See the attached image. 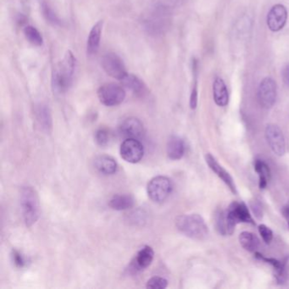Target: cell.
<instances>
[{
	"label": "cell",
	"mask_w": 289,
	"mask_h": 289,
	"mask_svg": "<svg viewBox=\"0 0 289 289\" xmlns=\"http://www.w3.org/2000/svg\"><path fill=\"white\" fill-rule=\"evenodd\" d=\"M77 68V59L72 51H67L61 61L55 67L52 87L55 94L63 95L72 87Z\"/></svg>",
	"instance_id": "obj_1"
},
{
	"label": "cell",
	"mask_w": 289,
	"mask_h": 289,
	"mask_svg": "<svg viewBox=\"0 0 289 289\" xmlns=\"http://www.w3.org/2000/svg\"><path fill=\"white\" fill-rule=\"evenodd\" d=\"M20 205L24 223L31 227L40 217V201L33 187L24 186L20 189Z\"/></svg>",
	"instance_id": "obj_2"
},
{
	"label": "cell",
	"mask_w": 289,
	"mask_h": 289,
	"mask_svg": "<svg viewBox=\"0 0 289 289\" xmlns=\"http://www.w3.org/2000/svg\"><path fill=\"white\" fill-rule=\"evenodd\" d=\"M176 225L182 233L195 240H203L209 235V229L202 216L197 214L180 215Z\"/></svg>",
	"instance_id": "obj_3"
},
{
	"label": "cell",
	"mask_w": 289,
	"mask_h": 289,
	"mask_svg": "<svg viewBox=\"0 0 289 289\" xmlns=\"http://www.w3.org/2000/svg\"><path fill=\"white\" fill-rule=\"evenodd\" d=\"M173 184L170 178L164 176H158L152 178L147 185V193L149 197L155 203H163L172 193Z\"/></svg>",
	"instance_id": "obj_4"
},
{
	"label": "cell",
	"mask_w": 289,
	"mask_h": 289,
	"mask_svg": "<svg viewBox=\"0 0 289 289\" xmlns=\"http://www.w3.org/2000/svg\"><path fill=\"white\" fill-rule=\"evenodd\" d=\"M167 21L168 20L166 7L157 3L148 14L143 23L149 33L158 36L163 33L166 28Z\"/></svg>",
	"instance_id": "obj_5"
},
{
	"label": "cell",
	"mask_w": 289,
	"mask_h": 289,
	"mask_svg": "<svg viewBox=\"0 0 289 289\" xmlns=\"http://www.w3.org/2000/svg\"><path fill=\"white\" fill-rule=\"evenodd\" d=\"M226 212L229 227V235H232L234 232L235 226L238 223L243 222L255 224L248 207L243 202H232Z\"/></svg>",
	"instance_id": "obj_6"
},
{
	"label": "cell",
	"mask_w": 289,
	"mask_h": 289,
	"mask_svg": "<svg viewBox=\"0 0 289 289\" xmlns=\"http://www.w3.org/2000/svg\"><path fill=\"white\" fill-rule=\"evenodd\" d=\"M97 97L103 105H119L126 98V91L122 87L115 83L103 84L97 90Z\"/></svg>",
	"instance_id": "obj_7"
},
{
	"label": "cell",
	"mask_w": 289,
	"mask_h": 289,
	"mask_svg": "<svg viewBox=\"0 0 289 289\" xmlns=\"http://www.w3.org/2000/svg\"><path fill=\"white\" fill-rule=\"evenodd\" d=\"M101 66L106 74L116 80L121 81L127 75L123 60L115 53L103 55L101 59Z\"/></svg>",
	"instance_id": "obj_8"
},
{
	"label": "cell",
	"mask_w": 289,
	"mask_h": 289,
	"mask_svg": "<svg viewBox=\"0 0 289 289\" xmlns=\"http://www.w3.org/2000/svg\"><path fill=\"white\" fill-rule=\"evenodd\" d=\"M120 154L121 158L126 162L138 163L144 155V148L138 139L126 138L120 145Z\"/></svg>",
	"instance_id": "obj_9"
},
{
	"label": "cell",
	"mask_w": 289,
	"mask_h": 289,
	"mask_svg": "<svg viewBox=\"0 0 289 289\" xmlns=\"http://www.w3.org/2000/svg\"><path fill=\"white\" fill-rule=\"evenodd\" d=\"M278 95V87L275 81L266 78L261 81L258 89V100L265 109H270L274 105Z\"/></svg>",
	"instance_id": "obj_10"
},
{
	"label": "cell",
	"mask_w": 289,
	"mask_h": 289,
	"mask_svg": "<svg viewBox=\"0 0 289 289\" xmlns=\"http://www.w3.org/2000/svg\"><path fill=\"white\" fill-rule=\"evenodd\" d=\"M266 138L272 152L278 156H283L286 153V140L284 132L279 126L269 124L266 128Z\"/></svg>",
	"instance_id": "obj_11"
},
{
	"label": "cell",
	"mask_w": 289,
	"mask_h": 289,
	"mask_svg": "<svg viewBox=\"0 0 289 289\" xmlns=\"http://www.w3.org/2000/svg\"><path fill=\"white\" fill-rule=\"evenodd\" d=\"M288 11L283 4L273 6L267 14V26L272 32H279L286 25Z\"/></svg>",
	"instance_id": "obj_12"
},
{
	"label": "cell",
	"mask_w": 289,
	"mask_h": 289,
	"mask_svg": "<svg viewBox=\"0 0 289 289\" xmlns=\"http://www.w3.org/2000/svg\"><path fill=\"white\" fill-rule=\"evenodd\" d=\"M120 134L124 138L139 139L144 134V126L142 121L136 117H128L121 122L120 126Z\"/></svg>",
	"instance_id": "obj_13"
},
{
	"label": "cell",
	"mask_w": 289,
	"mask_h": 289,
	"mask_svg": "<svg viewBox=\"0 0 289 289\" xmlns=\"http://www.w3.org/2000/svg\"><path fill=\"white\" fill-rule=\"evenodd\" d=\"M205 161H206V163L208 164L209 168L215 172V174L217 175L219 178L223 181L224 184L228 187L231 192L234 194H237L238 191H237V188L235 185L233 178L231 177V175L228 172H226V170L224 169L222 166H220V164L218 163L215 157L210 154H207L205 155Z\"/></svg>",
	"instance_id": "obj_14"
},
{
	"label": "cell",
	"mask_w": 289,
	"mask_h": 289,
	"mask_svg": "<svg viewBox=\"0 0 289 289\" xmlns=\"http://www.w3.org/2000/svg\"><path fill=\"white\" fill-rule=\"evenodd\" d=\"M103 26V20H99L93 26V28L89 32L88 41H87V54L89 56L96 55L99 49Z\"/></svg>",
	"instance_id": "obj_15"
},
{
	"label": "cell",
	"mask_w": 289,
	"mask_h": 289,
	"mask_svg": "<svg viewBox=\"0 0 289 289\" xmlns=\"http://www.w3.org/2000/svg\"><path fill=\"white\" fill-rule=\"evenodd\" d=\"M155 252L152 247L149 245L143 246L138 251L135 257L134 261L132 264V267L135 271H143L148 268L154 261Z\"/></svg>",
	"instance_id": "obj_16"
},
{
	"label": "cell",
	"mask_w": 289,
	"mask_h": 289,
	"mask_svg": "<svg viewBox=\"0 0 289 289\" xmlns=\"http://www.w3.org/2000/svg\"><path fill=\"white\" fill-rule=\"evenodd\" d=\"M185 143L178 136H172L168 140L166 146V153L172 161H178L184 157L185 154Z\"/></svg>",
	"instance_id": "obj_17"
},
{
	"label": "cell",
	"mask_w": 289,
	"mask_h": 289,
	"mask_svg": "<svg viewBox=\"0 0 289 289\" xmlns=\"http://www.w3.org/2000/svg\"><path fill=\"white\" fill-rule=\"evenodd\" d=\"M120 82L126 89L131 90L135 95H137L138 97L145 96L148 93V88L145 85V83H143V81L136 75L127 73L126 77Z\"/></svg>",
	"instance_id": "obj_18"
},
{
	"label": "cell",
	"mask_w": 289,
	"mask_h": 289,
	"mask_svg": "<svg viewBox=\"0 0 289 289\" xmlns=\"http://www.w3.org/2000/svg\"><path fill=\"white\" fill-rule=\"evenodd\" d=\"M95 166L97 172L103 175H113L117 172L118 164L109 155H99L95 158Z\"/></svg>",
	"instance_id": "obj_19"
},
{
	"label": "cell",
	"mask_w": 289,
	"mask_h": 289,
	"mask_svg": "<svg viewBox=\"0 0 289 289\" xmlns=\"http://www.w3.org/2000/svg\"><path fill=\"white\" fill-rule=\"evenodd\" d=\"M213 95H214V100L218 106L224 107L227 105L229 101L228 90L224 81L220 78H215L214 84H213Z\"/></svg>",
	"instance_id": "obj_20"
},
{
	"label": "cell",
	"mask_w": 289,
	"mask_h": 289,
	"mask_svg": "<svg viewBox=\"0 0 289 289\" xmlns=\"http://www.w3.org/2000/svg\"><path fill=\"white\" fill-rule=\"evenodd\" d=\"M255 257L265 261L266 263L270 264L275 270V277L277 281L280 284L284 283L287 279L286 263L283 261H278L273 258L265 257L260 253H255Z\"/></svg>",
	"instance_id": "obj_21"
},
{
	"label": "cell",
	"mask_w": 289,
	"mask_h": 289,
	"mask_svg": "<svg viewBox=\"0 0 289 289\" xmlns=\"http://www.w3.org/2000/svg\"><path fill=\"white\" fill-rule=\"evenodd\" d=\"M134 205V197L130 194H115L109 201V206L118 211L132 209Z\"/></svg>",
	"instance_id": "obj_22"
},
{
	"label": "cell",
	"mask_w": 289,
	"mask_h": 289,
	"mask_svg": "<svg viewBox=\"0 0 289 289\" xmlns=\"http://www.w3.org/2000/svg\"><path fill=\"white\" fill-rule=\"evenodd\" d=\"M36 115H37V121L43 131L46 132H50L53 126V120H52L51 111L49 109V106H47L46 104H40L37 106Z\"/></svg>",
	"instance_id": "obj_23"
},
{
	"label": "cell",
	"mask_w": 289,
	"mask_h": 289,
	"mask_svg": "<svg viewBox=\"0 0 289 289\" xmlns=\"http://www.w3.org/2000/svg\"><path fill=\"white\" fill-rule=\"evenodd\" d=\"M239 243L243 249L249 252H255L260 246L259 238L252 232H243L239 235Z\"/></svg>",
	"instance_id": "obj_24"
},
{
	"label": "cell",
	"mask_w": 289,
	"mask_h": 289,
	"mask_svg": "<svg viewBox=\"0 0 289 289\" xmlns=\"http://www.w3.org/2000/svg\"><path fill=\"white\" fill-rule=\"evenodd\" d=\"M255 172L259 175V186L260 189H266L270 178H271V171L269 166H267L263 161L257 160L255 163Z\"/></svg>",
	"instance_id": "obj_25"
},
{
	"label": "cell",
	"mask_w": 289,
	"mask_h": 289,
	"mask_svg": "<svg viewBox=\"0 0 289 289\" xmlns=\"http://www.w3.org/2000/svg\"><path fill=\"white\" fill-rule=\"evenodd\" d=\"M24 34L29 43L37 47L43 45V38L39 31L32 26H27L24 28Z\"/></svg>",
	"instance_id": "obj_26"
},
{
	"label": "cell",
	"mask_w": 289,
	"mask_h": 289,
	"mask_svg": "<svg viewBox=\"0 0 289 289\" xmlns=\"http://www.w3.org/2000/svg\"><path fill=\"white\" fill-rule=\"evenodd\" d=\"M215 225L217 228L218 232L220 234L229 235V227H228V221L226 218V212L220 211L218 212L215 215Z\"/></svg>",
	"instance_id": "obj_27"
},
{
	"label": "cell",
	"mask_w": 289,
	"mask_h": 289,
	"mask_svg": "<svg viewBox=\"0 0 289 289\" xmlns=\"http://www.w3.org/2000/svg\"><path fill=\"white\" fill-rule=\"evenodd\" d=\"M42 11H43V16L45 17L49 23L53 24L55 26H61L62 21L60 20L57 14L55 13L51 7L48 3L43 2L42 3Z\"/></svg>",
	"instance_id": "obj_28"
},
{
	"label": "cell",
	"mask_w": 289,
	"mask_h": 289,
	"mask_svg": "<svg viewBox=\"0 0 289 289\" xmlns=\"http://www.w3.org/2000/svg\"><path fill=\"white\" fill-rule=\"evenodd\" d=\"M95 138L97 145L106 147L109 145V141L111 139V134L108 129L99 128L95 132Z\"/></svg>",
	"instance_id": "obj_29"
},
{
	"label": "cell",
	"mask_w": 289,
	"mask_h": 289,
	"mask_svg": "<svg viewBox=\"0 0 289 289\" xmlns=\"http://www.w3.org/2000/svg\"><path fill=\"white\" fill-rule=\"evenodd\" d=\"M168 286V281L161 277H153L147 282L146 288L149 289H164Z\"/></svg>",
	"instance_id": "obj_30"
},
{
	"label": "cell",
	"mask_w": 289,
	"mask_h": 289,
	"mask_svg": "<svg viewBox=\"0 0 289 289\" xmlns=\"http://www.w3.org/2000/svg\"><path fill=\"white\" fill-rule=\"evenodd\" d=\"M11 258L14 266L18 268H24L27 265V260L24 256L22 253L20 252L17 249H13L11 252Z\"/></svg>",
	"instance_id": "obj_31"
},
{
	"label": "cell",
	"mask_w": 289,
	"mask_h": 289,
	"mask_svg": "<svg viewBox=\"0 0 289 289\" xmlns=\"http://www.w3.org/2000/svg\"><path fill=\"white\" fill-rule=\"evenodd\" d=\"M259 232H260L261 238H262L265 243H270L272 242V238H273V232L268 226H266L264 224L260 225L259 226Z\"/></svg>",
	"instance_id": "obj_32"
},
{
	"label": "cell",
	"mask_w": 289,
	"mask_h": 289,
	"mask_svg": "<svg viewBox=\"0 0 289 289\" xmlns=\"http://www.w3.org/2000/svg\"><path fill=\"white\" fill-rule=\"evenodd\" d=\"M197 103V81L195 80L194 85L193 88L191 96H190V108L192 109H196Z\"/></svg>",
	"instance_id": "obj_33"
},
{
	"label": "cell",
	"mask_w": 289,
	"mask_h": 289,
	"mask_svg": "<svg viewBox=\"0 0 289 289\" xmlns=\"http://www.w3.org/2000/svg\"><path fill=\"white\" fill-rule=\"evenodd\" d=\"M282 76H283V79L284 82L286 84L287 86L289 87V64H288L282 72Z\"/></svg>",
	"instance_id": "obj_34"
},
{
	"label": "cell",
	"mask_w": 289,
	"mask_h": 289,
	"mask_svg": "<svg viewBox=\"0 0 289 289\" xmlns=\"http://www.w3.org/2000/svg\"><path fill=\"white\" fill-rule=\"evenodd\" d=\"M283 214H284V216L286 219L287 221H288V224L289 226V204H288L287 206L284 207L283 209Z\"/></svg>",
	"instance_id": "obj_35"
}]
</instances>
